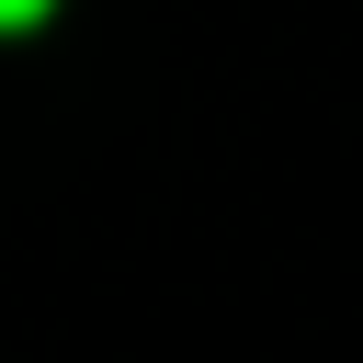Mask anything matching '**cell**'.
<instances>
[{
    "label": "cell",
    "instance_id": "6da1fadb",
    "mask_svg": "<svg viewBox=\"0 0 363 363\" xmlns=\"http://www.w3.org/2000/svg\"><path fill=\"white\" fill-rule=\"evenodd\" d=\"M57 0H0V34H23V23H45Z\"/></svg>",
    "mask_w": 363,
    "mask_h": 363
}]
</instances>
